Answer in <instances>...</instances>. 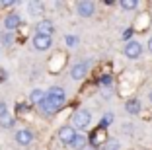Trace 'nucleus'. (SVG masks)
Here are the masks:
<instances>
[{
    "instance_id": "nucleus-20",
    "label": "nucleus",
    "mask_w": 152,
    "mask_h": 150,
    "mask_svg": "<svg viewBox=\"0 0 152 150\" xmlns=\"http://www.w3.org/2000/svg\"><path fill=\"white\" fill-rule=\"evenodd\" d=\"M0 41H2V43L4 45H10L12 43V31H2V35H0Z\"/></svg>"
},
{
    "instance_id": "nucleus-21",
    "label": "nucleus",
    "mask_w": 152,
    "mask_h": 150,
    "mask_svg": "<svg viewBox=\"0 0 152 150\" xmlns=\"http://www.w3.org/2000/svg\"><path fill=\"white\" fill-rule=\"evenodd\" d=\"M111 121H113V113H105V115H103V119H102V129L109 127Z\"/></svg>"
},
{
    "instance_id": "nucleus-16",
    "label": "nucleus",
    "mask_w": 152,
    "mask_h": 150,
    "mask_svg": "<svg viewBox=\"0 0 152 150\" xmlns=\"http://www.w3.org/2000/svg\"><path fill=\"white\" fill-rule=\"evenodd\" d=\"M103 131H105V129H98V131L92 132V138H90V142H92L94 146H98V144H102V142H103V135H105Z\"/></svg>"
},
{
    "instance_id": "nucleus-23",
    "label": "nucleus",
    "mask_w": 152,
    "mask_h": 150,
    "mask_svg": "<svg viewBox=\"0 0 152 150\" xmlns=\"http://www.w3.org/2000/svg\"><path fill=\"white\" fill-rule=\"evenodd\" d=\"M4 115H8V107L4 102H0V117H4Z\"/></svg>"
},
{
    "instance_id": "nucleus-1",
    "label": "nucleus",
    "mask_w": 152,
    "mask_h": 150,
    "mask_svg": "<svg viewBox=\"0 0 152 150\" xmlns=\"http://www.w3.org/2000/svg\"><path fill=\"white\" fill-rule=\"evenodd\" d=\"M90 121H92V115H90L88 109H78L72 115V127L78 129V131H84L90 125Z\"/></svg>"
},
{
    "instance_id": "nucleus-11",
    "label": "nucleus",
    "mask_w": 152,
    "mask_h": 150,
    "mask_svg": "<svg viewBox=\"0 0 152 150\" xmlns=\"http://www.w3.org/2000/svg\"><path fill=\"white\" fill-rule=\"evenodd\" d=\"M27 10H29V14H31L33 18H35V16H41V14H43V2L31 0V2H27Z\"/></svg>"
},
{
    "instance_id": "nucleus-7",
    "label": "nucleus",
    "mask_w": 152,
    "mask_h": 150,
    "mask_svg": "<svg viewBox=\"0 0 152 150\" xmlns=\"http://www.w3.org/2000/svg\"><path fill=\"white\" fill-rule=\"evenodd\" d=\"M35 31H37V35H47V37H51V35H53V31H55L53 22H51V20H41V22L35 26Z\"/></svg>"
},
{
    "instance_id": "nucleus-17",
    "label": "nucleus",
    "mask_w": 152,
    "mask_h": 150,
    "mask_svg": "<svg viewBox=\"0 0 152 150\" xmlns=\"http://www.w3.org/2000/svg\"><path fill=\"white\" fill-rule=\"evenodd\" d=\"M45 100H47V94H45L43 90H33V92H31V102L33 103H39V105H41Z\"/></svg>"
},
{
    "instance_id": "nucleus-15",
    "label": "nucleus",
    "mask_w": 152,
    "mask_h": 150,
    "mask_svg": "<svg viewBox=\"0 0 152 150\" xmlns=\"http://www.w3.org/2000/svg\"><path fill=\"white\" fill-rule=\"evenodd\" d=\"M103 150H121V142L117 138H107V140L102 144Z\"/></svg>"
},
{
    "instance_id": "nucleus-5",
    "label": "nucleus",
    "mask_w": 152,
    "mask_h": 150,
    "mask_svg": "<svg viewBox=\"0 0 152 150\" xmlns=\"http://www.w3.org/2000/svg\"><path fill=\"white\" fill-rule=\"evenodd\" d=\"M53 45V37H47V35H33V47L37 51H47V49Z\"/></svg>"
},
{
    "instance_id": "nucleus-24",
    "label": "nucleus",
    "mask_w": 152,
    "mask_h": 150,
    "mask_svg": "<svg viewBox=\"0 0 152 150\" xmlns=\"http://www.w3.org/2000/svg\"><path fill=\"white\" fill-rule=\"evenodd\" d=\"M102 84L103 86H109V84H111V76H103V78H102Z\"/></svg>"
},
{
    "instance_id": "nucleus-12",
    "label": "nucleus",
    "mask_w": 152,
    "mask_h": 150,
    "mask_svg": "<svg viewBox=\"0 0 152 150\" xmlns=\"http://www.w3.org/2000/svg\"><path fill=\"white\" fill-rule=\"evenodd\" d=\"M47 96L53 97V100H58V102H64V100H66V94H64V90L61 88V86H53V88L47 92Z\"/></svg>"
},
{
    "instance_id": "nucleus-3",
    "label": "nucleus",
    "mask_w": 152,
    "mask_h": 150,
    "mask_svg": "<svg viewBox=\"0 0 152 150\" xmlns=\"http://www.w3.org/2000/svg\"><path fill=\"white\" fill-rule=\"evenodd\" d=\"M63 105H64V102H58V100H53V97L47 96V100H45L39 107H41V111H43V113L51 115V113H57V111L61 109Z\"/></svg>"
},
{
    "instance_id": "nucleus-2",
    "label": "nucleus",
    "mask_w": 152,
    "mask_h": 150,
    "mask_svg": "<svg viewBox=\"0 0 152 150\" xmlns=\"http://www.w3.org/2000/svg\"><path fill=\"white\" fill-rule=\"evenodd\" d=\"M74 138H76V129L72 127V125H66V127H61V129H58V140L63 142V144L72 146Z\"/></svg>"
},
{
    "instance_id": "nucleus-14",
    "label": "nucleus",
    "mask_w": 152,
    "mask_h": 150,
    "mask_svg": "<svg viewBox=\"0 0 152 150\" xmlns=\"http://www.w3.org/2000/svg\"><path fill=\"white\" fill-rule=\"evenodd\" d=\"M86 144H88V138H86L84 135H76L74 142H72V148H76V150H86Z\"/></svg>"
},
{
    "instance_id": "nucleus-25",
    "label": "nucleus",
    "mask_w": 152,
    "mask_h": 150,
    "mask_svg": "<svg viewBox=\"0 0 152 150\" xmlns=\"http://www.w3.org/2000/svg\"><path fill=\"white\" fill-rule=\"evenodd\" d=\"M0 6H6L8 8V6H14V2L12 0H4V2H0Z\"/></svg>"
},
{
    "instance_id": "nucleus-22",
    "label": "nucleus",
    "mask_w": 152,
    "mask_h": 150,
    "mask_svg": "<svg viewBox=\"0 0 152 150\" xmlns=\"http://www.w3.org/2000/svg\"><path fill=\"white\" fill-rule=\"evenodd\" d=\"M64 41H66L68 47H76V45H78V37H74V35H66Z\"/></svg>"
},
{
    "instance_id": "nucleus-13",
    "label": "nucleus",
    "mask_w": 152,
    "mask_h": 150,
    "mask_svg": "<svg viewBox=\"0 0 152 150\" xmlns=\"http://www.w3.org/2000/svg\"><path fill=\"white\" fill-rule=\"evenodd\" d=\"M125 111L131 115H139L140 113V102L139 100H129V102L125 103Z\"/></svg>"
},
{
    "instance_id": "nucleus-6",
    "label": "nucleus",
    "mask_w": 152,
    "mask_h": 150,
    "mask_svg": "<svg viewBox=\"0 0 152 150\" xmlns=\"http://www.w3.org/2000/svg\"><path fill=\"white\" fill-rule=\"evenodd\" d=\"M140 53H142V45L139 43V41H127L125 45V55L129 59H137L140 57Z\"/></svg>"
},
{
    "instance_id": "nucleus-19",
    "label": "nucleus",
    "mask_w": 152,
    "mask_h": 150,
    "mask_svg": "<svg viewBox=\"0 0 152 150\" xmlns=\"http://www.w3.org/2000/svg\"><path fill=\"white\" fill-rule=\"evenodd\" d=\"M119 4H121V8H125V10H134L139 6V2L137 0H121Z\"/></svg>"
},
{
    "instance_id": "nucleus-27",
    "label": "nucleus",
    "mask_w": 152,
    "mask_h": 150,
    "mask_svg": "<svg viewBox=\"0 0 152 150\" xmlns=\"http://www.w3.org/2000/svg\"><path fill=\"white\" fill-rule=\"evenodd\" d=\"M148 51H150V53H152V37H150V39H148Z\"/></svg>"
},
{
    "instance_id": "nucleus-29",
    "label": "nucleus",
    "mask_w": 152,
    "mask_h": 150,
    "mask_svg": "<svg viewBox=\"0 0 152 150\" xmlns=\"http://www.w3.org/2000/svg\"><path fill=\"white\" fill-rule=\"evenodd\" d=\"M86 150H90V148H86Z\"/></svg>"
},
{
    "instance_id": "nucleus-9",
    "label": "nucleus",
    "mask_w": 152,
    "mask_h": 150,
    "mask_svg": "<svg viewBox=\"0 0 152 150\" xmlns=\"http://www.w3.org/2000/svg\"><path fill=\"white\" fill-rule=\"evenodd\" d=\"M86 74H88V62H78V64L72 66V70H70V76L74 80H82Z\"/></svg>"
},
{
    "instance_id": "nucleus-10",
    "label": "nucleus",
    "mask_w": 152,
    "mask_h": 150,
    "mask_svg": "<svg viewBox=\"0 0 152 150\" xmlns=\"http://www.w3.org/2000/svg\"><path fill=\"white\" fill-rule=\"evenodd\" d=\"M20 23H22V20H20V14H10V16H6V20H4V27H6V31L16 29Z\"/></svg>"
},
{
    "instance_id": "nucleus-26",
    "label": "nucleus",
    "mask_w": 152,
    "mask_h": 150,
    "mask_svg": "<svg viewBox=\"0 0 152 150\" xmlns=\"http://www.w3.org/2000/svg\"><path fill=\"white\" fill-rule=\"evenodd\" d=\"M131 33H133L131 29H129V31H125V33H123V37H125V39H129V37H131Z\"/></svg>"
},
{
    "instance_id": "nucleus-18",
    "label": "nucleus",
    "mask_w": 152,
    "mask_h": 150,
    "mask_svg": "<svg viewBox=\"0 0 152 150\" xmlns=\"http://www.w3.org/2000/svg\"><path fill=\"white\" fill-rule=\"evenodd\" d=\"M14 123H16V121H14L12 115H4V117H0V127H2V129H12Z\"/></svg>"
},
{
    "instance_id": "nucleus-8",
    "label": "nucleus",
    "mask_w": 152,
    "mask_h": 150,
    "mask_svg": "<svg viewBox=\"0 0 152 150\" xmlns=\"http://www.w3.org/2000/svg\"><path fill=\"white\" fill-rule=\"evenodd\" d=\"M33 132L31 131H27V129H22V131H18L16 132V142H18L20 146H27V144H31V140H33Z\"/></svg>"
},
{
    "instance_id": "nucleus-28",
    "label": "nucleus",
    "mask_w": 152,
    "mask_h": 150,
    "mask_svg": "<svg viewBox=\"0 0 152 150\" xmlns=\"http://www.w3.org/2000/svg\"><path fill=\"white\" fill-rule=\"evenodd\" d=\"M148 97H150V102H152V92H150V94H148Z\"/></svg>"
},
{
    "instance_id": "nucleus-4",
    "label": "nucleus",
    "mask_w": 152,
    "mask_h": 150,
    "mask_svg": "<svg viewBox=\"0 0 152 150\" xmlns=\"http://www.w3.org/2000/svg\"><path fill=\"white\" fill-rule=\"evenodd\" d=\"M76 12H78V16H82V18H90V16H94V12H96V4L90 2V0H82V2L76 4Z\"/></svg>"
}]
</instances>
